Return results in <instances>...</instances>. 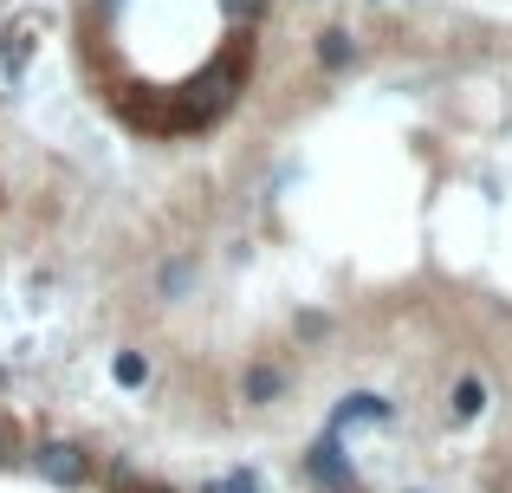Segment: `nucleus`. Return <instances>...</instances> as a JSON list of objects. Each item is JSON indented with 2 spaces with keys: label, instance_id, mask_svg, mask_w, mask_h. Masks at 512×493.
Returning <instances> with one entry per match:
<instances>
[{
  "label": "nucleus",
  "instance_id": "f257e3e1",
  "mask_svg": "<svg viewBox=\"0 0 512 493\" xmlns=\"http://www.w3.org/2000/svg\"><path fill=\"white\" fill-rule=\"evenodd\" d=\"M33 474H39L46 487L78 493V487L98 481V461H91V448L65 442V435H46V442H33Z\"/></svg>",
  "mask_w": 512,
  "mask_h": 493
},
{
  "label": "nucleus",
  "instance_id": "7ed1b4c3",
  "mask_svg": "<svg viewBox=\"0 0 512 493\" xmlns=\"http://www.w3.org/2000/svg\"><path fill=\"white\" fill-rule=\"evenodd\" d=\"M396 409H389V396H376V390H350L344 403H338V416H331V429H350V422H389Z\"/></svg>",
  "mask_w": 512,
  "mask_h": 493
},
{
  "label": "nucleus",
  "instance_id": "f03ea898",
  "mask_svg": "<svg viewBox=\"0 0 512 493\" xmlns=\"http://www.w3.org/2000/svg\"><path fill=\"white\" fill-rule=\"evenodd\" d=\"M305 474H312L325 493H363V481H357V468H350V455L338 448V429H325L318 435V448L305 455Z\"/></svg>",
  "mask_w": 512,
  "mask_h": 493
},
{
  "label": "nucleus",
  "instance_id": "20e7f679",
  "mask_svg": "<svg viewBox=\"0 0 512 493\" xmlns=\"http://www.w3.org/2000/svg\"><path fill=\"white\" fill-rule=\"evenodd\" d=\"M350 59H357V39H350L344 26H325V33H318V65H325V72H344Z\"/></svg>",
  "mask_w": 512,
  "mask_h": 493
},
{
  "label": "nucleus",
  "instance_id": "9b49d317",
  "mask_svg": "<svg viewBox=\"0 0 512 493\" xmlns=\"http://www.w3.org/2000/svg\"><path fill=\"white\" fill-rule=\"evenodd\" d=\"M137 493H175V487H156V481H143V487H137Z\"/></svg>",
  "mask_w": 512,
  "mask_h": 493
},
{
  "label": "nucleus",
  "instance_id": "6e6552de",
  "mask_svg": "<svg viewBox=\"0 0 512 493\" xmlns=\"http://www.w3.org/2000/svg\"><path fill=\"white\" fill-rule=\"evenodd\" d=\"M201 493H266V474H253V468H234V474H221V481H208Z\"/></svg>",
  "mask_w": 512,
  "mask_h": 493
},
{
  "label": "nucleus",
  "instance_id": "9d476101",
  "mask_svg": "<svg viewBox=\"0 0 512 493\" xmlns=\"http://www.w3.org/2000/svg\"><path fill=\"white\" fill-rule=\"evenodd\" d=\"M188 273H195V266H188V260H175L169 273H163V292H182V286H188Z\"/></svg>",
  "mask_w": 512,
  "mask_h": 493
},
{
  "label": "nucleus",
  "instance_id": "f8f14e48",
  "mask_svg": "<svg viewBox=\"0 0 512 493\" xmlns=\"http://www.w3.org/2000/svg\"><path fill=\"white\" fill-rule=\"evenodd\" d=\"M7 442H13V435H7V422H0V455H7Z\"/></svg>",
  "mask_w": 512,
  "mask_h": 493
},
{
  "label": "nucleus",
  "instance_id": "1a4fd4ad",
  "mask_svg": "<svg viewBox=\"0 0 512 493\" xmlns=\"http://www.w3.org/2000/svg\"><path fill=\"white\" fill-rule=\"evenodd\" d=\"M98 474H104V487H111V493H137V487H143L130 461H111V468H98Z\"/></svg>",
  "mask_w": 512,
  "mask_h": 493
},
{
  "label": "nucleus",
  "instance_id": "423d86ee",
  "mask_svg": "<svg viewBox=\"0 0 512 493\" xmlns=\"http://www.w3.org/2000/svg\"><path fill=\"white\" fill-rule=\"evenodd\" d=\"M279 390H286V377H279L273 364H253L247 377H240V396H247V403H273Z\"/></svg>",
  "mask_w": 512,
  "mask_h": 493
},
{
  "label": "nucleus",
  "instance_id": "39448f33",
  "mask_svg": "<svg viewBox=\"0 0 512 493\" xmlns=\"http://www.w3.org/2000/svg\"><path fill=\"white\" fill-rule=\"evenodd\" d=\"M480 409H487V383L461 377V383H454V396H448V422H474Z\"/></svg>",
  "mask_w": 512,
  "mask_h": 493
},
{
  "label": "nucleus",
  "instance_id": "0eeeda50",
  "mask_svg": "<svg viewBox=\"0 0 512 493\" xmlns=\"http://www.w3.org/2000/svg\"><path fill=\"white\" fill-rule=\"evenodd\" d=\"M111 383L117 390H143V383H150V357L143 351H117L111 357Z\"/></svg>",
  "mask_w": 512,
  "mask_h": 493
}]
</instances>
